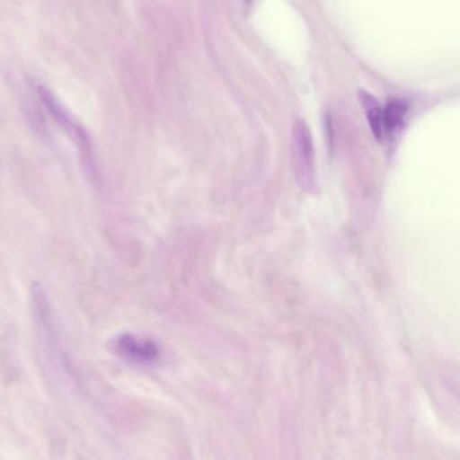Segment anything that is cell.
Masks as SVG:
<instances>
[{
  "instance_id": "2",
  "label": "cell",
  "mask_w": 460,
  "mask_h": 460,
  "mask_svg": "<svg viewBox=\"0 0 460 460\" xmlns=\"http://www.w3.org/2000/svg\"><path fill=\"white\" fill-rule=\"evenodd\" d=\"M38 96H40V102L45 105L49 113L53 116L57 124H58L61 128H64L65 131L73 137V140L77 142L78 147H80L81 154H83L86 164H88L89 167H92V159H93V155H92L91 142H89V137L88 135H86V132L72 120V118H70V116L67 115L66 111L64 110V107L59 104L58 100H57L56 97L48 91V89L43 88V86H40V88H38Z\"/></svg>"
},
{
  "instance_id": "3",
  "label": "cell",
  "mask_w": 460,
  "mask_h": 460,
  "mask_svg": "<svg viewBox=\"0 0 460 460\" xmlns=\"http://www.w3.org/2000/svg\"><path fill=\"white\" fill-rule=\"evenodd\" d=\"M112 349L119 357L137 365L155 364L161 358V349L154 341L121 334L112 342Z\"/></svg>"
},
{
  "instance_id": "1",
  "label": "cell",
  "mask_w": 460,
  "mask_h": 460,
  "mask_svg": "<svg viewBox=\"0 0 460 460\" xmlns=\"http://www.w3.org/2000/svg\"><path fill=\"white\" fill-rule=\"evenodd\" d=\"M292 154L295 175L300 188L307 191L315 190V151L310 127L305 120H297L292 128Z\"/></svg>"
},
{
  "instance_id": "6",
  "label": "cell",
  "mask_w": 460,
  "mask_h": 460,
  "mask_svg": "<svg viewBox=\"0 0 460 460\" xmlns=\"http://www.w3.org/2000/svg\"><path fill=\"white\" fill-rule=\"evenodd\" d=\"M243 2H245V4L248 5H251L252 4V2H253V0H243Z\"/></svg>"
},
{
  "instance_id": "5",
  "label": "cell",
  "mask_w": 460,
  "mask_h": 460,
  "mask_svg": "<svg viewBox=\"0 0 460 460\" xmlns=\"http://www.w3.org/2000/svg\"><path fill=\"white\" fill-rule=\"evenodd\" d=\"M407 104L404 102L397 99L391 100L383 110L385 132L394 131L397 127L402 126L405 115H407Z\"/></svg>"
},
{
  "instance_id": "4",
  "label": "cell",
  "mask_w": 460,
  "mask_h": 460,
  "mask_svg": "<svg viewBox=\"0 0 460 460\" xmlns=\"http://www.w3.org/2000/svg\"><path fill=\"white\" fill-rule=\"evenodd\" d=\"M359 100L367 111V120H369L373 134L378 140L383 139L386 134L385 127H384L383 108L378 105L377 100L367 92H359Z\"/></svg>"
}]
</instances>
